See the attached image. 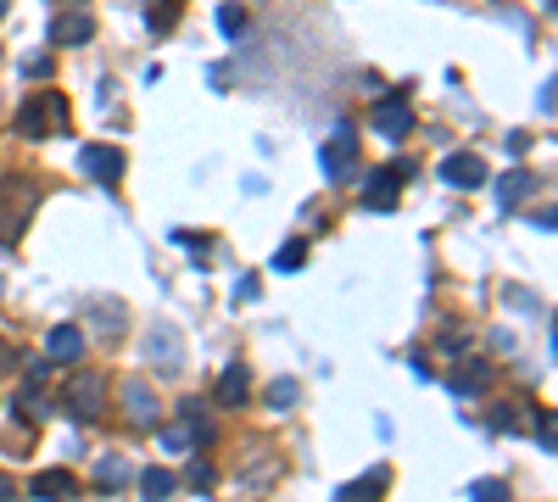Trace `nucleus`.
Segmentation results:
<instances>
[{
	"instance_id": "1",
	"label": "nucleus",
	"mask_w": 558,
	"mask_h": 502,
	"mask_svg": "<svg viewBox=\"0 0 558 502\" xmlns=\"http://www.w3.org/2000/svg\"><path fill=\"white\" fill-rule=\"evenodd\" d=\"M17 129H23L28 140L61 134V129H68V101H61V95H28L23 107H17Z\"/></svg>"
},
{
	"instance_id": "2",
	"label": "nucleus",
	"mask_w": 558,
	"mask_h": 502,
	"mask_svg": "<svg viewBox=\"0 0 558 502\" xmlns=\"http://www.w3.org/2000/svg\"><path fill=\"white\" fill-rule=\"evenodd\" d=\"M61 408H68V418L90 425V418L101 413V380H95V374H78V380L68 385V402H61Z\"/></svg>"
},
{
	"instance_id": "3",
	"label": "nucleus",
	"mask_w": 558,
	"mask_h": 502,
	"mask_svg": "<svg viewBox=\"0 0 558 502\" xmlns=\"http://www.w3.org/2000/svg\"><path fill=\"white\" fill-rule=\"evenodd\" d=\"M441 179L452 184V190H474V184H486V157H474V151L447 157L441 162Z\"/></svg>"
},
{
	"instance_id": "4",
	"label": "nucleus",
	"mask_w": 558,
	"mask_h": 502,
	"mask_svg": "<svg viewBox=\"0 0 558 502\" xmlns=\"http://www.w3.org/2000/svg\"><path fill=\"white\" fill-rule=\"evenodd\" d=\"M123 167H129V157H123L117 145H90V151H85V174L101 179V184H117Z\"/></svg>"
},
{
	"instance_id": "5",
	"label": "nucleus",
	"mask_w": 558,
	"mask_h": 502,
	"mask_svg": "<svg viewBox=\"0 0 558 502\" xmlns=\"http://www.w3.org/2000/svg\"><path fill=\"white\" fill-rule=\"evenodd\" d=\"M397 196H402V167H380V174L368 179V190H363V201L375 206V213H391Z\"/></svg>"
},
{
	"instance_id": "6",
	"label": "nucleus",
	"mask_w": 558,
	"mask_h": 502,
	"mask_svg": "<svg viewBox=\"0 0 558 502\" xmlns=\"http://www.w3.org/2000/svg\"><path fill=\"white\" fill-rule=\"evenodd\" d=\"M45 358L51 363H78V358H85V335H78L73 324H56L51 341H45Z\"/></svg>"
},
{
	"instance_id": "7",
	"label": "nucleus",
	"mask_w": 558,
	"mask_h": 502,
	"mask_svg": "<svg viewBox=\"0 0 558 502\" xmlns=\"http://www.w3.org/2000/svg\"><path fill=\"white\" fill-rule=\"evenodd\" d=\"M375 129H380L385 140H402V134L413 129V112L402 107V95H391V101H380V112H375Z\"/></svg>"
},
{
	"instance_id": "8",
	"label": "nucleus",
	"mask_w": 558,
	"mask_h": 502,
	"mask_svg": "<svg viewBox=\"0 0 558 502\" xmlns=\"http://www.w3.org/2000/svg\"><path fill=\"white\" fill-rule=\"evenodd\" d=\"M28 213H34V190H28V184H23V190H17L12 196V206H6V213H0V240H17V235H23V223H28Z\"/></svg>"
},
{
	"instance_id": "9",
	"label": "nucleus",
	"mask_w": 558,
	"mask_h": 502,
	"mask_svg": "<svg viewBox=\"0 0 558 502\" xmlns=\"http://www.w3.org/2000/svg\"><path fill=\"white\" fill-rule=\"evenodd\" d=\"M352 157H358V151H352V129H341L336 140L324 145V174H329V179H346V174H352Z\"/></svg>"
},
{
	"instance_id": "10",
	"label": "nucleus",
	"mask_w": 558,
	"mask_h": 502,
	"mask_svg": "<svg viewBox=\"0 0 558 502\" xmlns=\"http://www.w3.org/2000/svg\"><path fill=\"white\" fill-rule=\"evenodd\" d=\"M90 17L85 12H68V17H56V23H51V45H85V39H90Z\"/></svg>"
},
{
	"instance_id": "11",
	"label": "nucleus",
	"mask_w": 558,
	"mask_h": 502,
	"mask_svg": "<svg viewBox=\"0 0 558 502\" xmlns=\"http://www.w3.org/2000/svg\"><path fill=\"white\" fill-rule=\"evenodd\" d=\"M73 491H78V480H73L68 469H51V474L34 480V497H45V502H68Z\"/></svg>"
},
{
	"instance_id": "12",
	"label": "nucleus",
	"mask_w": 558,
	"mask_h": 502,
	"mask_svg": "<svg viewBox=\"0 0 558 502\" xmlns=\"http://www.w3.org/2000/svg\"><path fill=\"white\" fill-rule=\"evenodd\" d=\"M385 480H391L385 469H368L363 480H352V486H346V491H341V502H380V491H385Z\"/></svg>"
},
{
	"instance_id": "13",
	"label": "nucleus",
	"mask_w": 558,
	"mask_h": 502,
	"mask_svg": "<svg viewBox=\"0 0 558 502\" xmlns=\"http://www.w3.org/2000/svg\"><path fill=\"white\" fill-rule=\"evenodd\" d=\"M123 402H129L134 425H157V396H151V385H134V380H129V391H123Z\"/></svg>"
},
{
	"instance_id": "14",
	"label": "nucleus",
	"mask_w": 558,
	"mask_h": 502,
	"mask_svg": "<svg viewBox=\"0 0 558 502\" xmlns=\"http://www.w3.org/2000/svg\"><path fill=\"white\" fill-rule=\"evenodd\" d=\"M246 391H252V385H246V368H240V363H230V368H223V380H218V402L240 408V402H246Z\"/></svg>"
},
{
	"instance_id": "15",
	"label": "nucleus",
	"mask_w": 558,
	"mask_h": 502,
	"mask_svg": "<svg viewBox=\"0 0 558 502\" xmlns=\"http://www.w3.org/2000/svg\"><path fill=\"white\" fill-rule=\"evenodd\" d=\"M530 190H536V174H525V167H514V174L497 184V201H503V206H514V201H520V196H530Z\"/></svg>"
},
{
	"instance_id": "16",
	"label": "nucleus",
	"mask_w": 558,
	"mask_h": 502,
	"mask_svg": "<svg viewBox=\"0 0 558 502\" xmlns=\"http://www.w3.org/2000/svg\"><path fill=\"white\" fill-rule=\"evenodd\" d=\"M174 486H179V474H174V469H146V474H140V491H146V502H162Z\"/></svg>"
},
{
	"instance_id": "17",
	"label": "nucleus",
	"mask_w": 558,
	"mask_h": 502,
	"mask_svg": "<svg viewBox=\"0 0 558 502\" xmlns=\"http://www.w3.org/2000/svg\"><path fill=\"white\" fill-rule=\"evenodd\" d=\"M447 385H452V391H458V396H474V391H481V385H486V368H481V363H464V368H458V374H452V380H447Z\"/></svg>"
},
{
	"instance_id": "18",
	"label": "nucleus",
	"mask_w": 558,
	"mask_h": 502,
	"mask_svg": "<svg viewBox=\"0 0 558 502\" xmlns=\"http://www.w3.org/2000/svg\"><path fill=\"white\" fill-rule=\"evenodd\" d=\"M123 480H129V464H123V457H101V469H95V486H123Z\"/></svg>"
},
{
	"instance_id": "19",
	"label": "nucleus",
	"mask_w": 558,
	"mask_h": 502,
	"mask_svg": "<svg viewBox=\"0 0 558 502\" xmlns=\"http://www.w3.org/2000/svg\"><path fill=\"white\" fill-rule=\"evenodd\" d=\"M151 358H157V368H162V374H174V368H179L174 346H168V329H157V335H151Z\"/></svg>"
},
{
	"instance_id": "20",
	"label": "nucleus",
	"mask_w": 558,
	"mask_h": 502,
	"mask_svg": "<svg viewBox=\"0 0 558 502\" xmlns=\"http://www.w3.org/2000/svg\"><path fill=\"white\" fill-rule=\"evenodd\" d=\"M302 263H307V246H302V240H291V246H285L279 257H274V268H279V274H291V268H302Z\"/></svg>"
},
{
	"instance_id": "21",
	"label": "nucleus",
	"mask_w": 558,
	"mask_h": 502,
	"mask_svg": "<svg viewBox=\"0 0 558 502\" xmlns=\"http://www.w3.org/2000/svg\"><path fill=\"white\" fill-rule=\"evenodd\" d=\"M268 402H274V408H291V402H296V380H274V391H268Z\"/></svg>"
},
{
	"instance_id": "22",
	"label": "nucleus",
	"mask_w": 558,
	"mask_h": 502,
	"mask_svg": "<svg viewBox=\"0 0 558 502\" xmlns=\"http://www.w3.org/2000/svg\"><path fill=\"white\" fill-rule=\"evenodd\" d=\"M218 28H223V34H240V28H246V12H240V6H223V12H218Z\"/></svg>"
},
{
	"instance_id": "23",
	"label": "nucleus",
	"mask_w": 558,
	"mask_h": 502,
	"mask_svg": "<svg viewBox=\"0 0 558 502\" xmlns=\"http://www.w3.org/2000/svg\"><path fill=\"white\" fill-rule=\"evenodd\" d=\"M474 497H481V502H508V486H503V480H486V486H474Z\"/></svg>"
},
{
	"instance_id": "24",
	"label": "nucleus",
	"mask_w": 558,
	"mask_h": 502,
	"mask_svg": "<svg viewBox=\"0 0 558 502\" xmlns=\"http://www.w3.org/2000/svg\"><path fill=\"white\" fill-rule=\"evenodd\" d=\"M23 73H28V78H45V73H51V61H45V56H34V61H23Z\"/></svg>"
},
{
	"instance_id": "25",
	"label": "nucleus",
	"mask_w": 558,
	"mask_h": 502,
	"mask_svg": "<svg viewBox=\"0 0 558 502\" xmlns=\"http://www.w3.org/2000/svg\"><path fill=\"white\" fill-rule=\"evenodd\" d=\"M12 497H17V486H12L6 474H0V502H12Z\"/></svg>"
},
{
	"instance_id": "26",
	"label": "nucleus",
	"mask_w": 558,
	"mask_h": 502,
	"mask_svg": "<svg viewBox=\"0 0 558 502\" xmlns=\"http://www.w3.org/2000/svg\"><path fill=\"white\" fill-rule=\"evenodd\" d=\"M0 17H6V0H0Z\"/></svg>"
},
{
	"instance_id": "27",
	"label": "nucleus",
	"mask_w": 558,
	"mask_h": 502,
	"mask_svg": "<svg viewBox=\"0 0 558 502\" xmlns=\"http://www.w3.org/2000/svg\"><path fill=\"white\" fill-rule=\"evenodd\" d=\"M0 358H6V346H0Z\"/></svg>"
}]
</instances>
